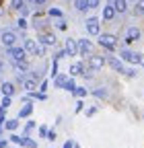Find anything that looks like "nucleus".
<instances>
[{"label":"nucleus","instance_id":"f257e3e1","mask_svg":"<svg viewBox=\"0 0 144 148\" xmlns=\"http://www.w3.org/2000/svg\"><path fill=\"white\" fill-rule=\"evenodd\" d=\"M99 43L107 49H113L117 45V37L115 35H109V33H99Z\"/></svg>","mask_w":144,"mask_h":148},{"label":"nucleus","instance_id":"f03ea898","mask_svg":"<svg viewBox=\"0 0 144 148\" xmlns=\"http://www.w3.org/2000/svg\"><path fill=\"white\" fill-rule=\"evenodd\" d=\"M8 56H10L14 62H21V60H25V49L23 47H10L8 49Z\"/></svg>","mask_w":144,"mask_h":148},{"label":"nucleus","instance_id":"7ed1b4c3","mask_svg":"<svg viewBox=\"0 0 144 148\" xmlns=\"http://www.w3.org/2000/svg\"><path fill=\"white\" fill-rule=\"evenodd\" d=\"M14 41H16V35H14L12 31H4V33H2V43H4L6 47H12Z\"/></svg>","mask_w":144,"mask_h":148},{"label":"nucleus","instance_id":"20e7f679","mask_svg":"<svg viewBox=\"0 0 144 148\" xmlns=\"http://www.w3.org/2000/svg\"><path fill=\"white\" fill-rule=\"evenodd\" d=\"M86 31L91 33V35H99L101 31H99V21L97 18H88L86 21Z\"/></svg>","mask_w":144,"mask_h":148},{"label":"nucleus","instance_id":"39448f33","mask_svg":"<svg viewBox=\"0 0 144 148\" xmlns=\"http://www.w3.org/2000/svg\"><path fill=\"white\" fill-rule=\"evenodd\" d=\"M121 58L128 60V62H132V64H138L140 62V53H136V51H123Z\"/></svg>","mask_w":144,"mask_h":148},{"label":"nucleus","instance_id":"423d86ee","mask_svg":"<svg viewBox=\"0 0 144 148\" xmlns=\"http://www.w3.org/2000/svg\"><path fill=\"white\" fill-rule=\"evenodd\" d=\"M25 51H29V53H41V49L37 47V43H35L33 39H27L25 41V47H23Z\"/></svg>","mask_w":144,"mask_h":148},{"label":"nucleus","instance_id":"0eeeda50","mask_svg":"<svg viewBox=\"0 0 144 148\" xmlns=\"http://www.w3.org/2000/svg\"><path fill=\"white\" fill-rule=\"evenodd\" d=\"M103 66H105V58H103V56H95V58H91V68L99 70Z\"/></svg>","mask_w":144,"mask_h":148},{"label":"nucleus","instance_id":"6e6552de","mask_svg":"<svg viewBox=\"0 0 144 148\" xmlns=\"http://www.w3.org/2000/svg\"><path fill=\"white\" fill-rule=\"evenodd\" d=\"M113 16H115V8H113V4H109V6H105V8H103V18H105V21H111Z\"/></svg>","mask_w":144,"mask_h":148},{"label":"nucleus","instance_id":"1a4fd4ad","mask_svg":"<svg viewBox=\"0 0 144 148\" xmlns=\"http://www.w3.org/2000/svg\"><path fill=\"white\" fill-rule=\"evenodd\" d=\"M66 51H68L70 56H74V53L78 51V47H76V41H74V39H66Z\"/></svg>","mask_w":144,"mask_h":148},{"label":"nucleus","instance_id":"9d476101","mask_svg":"<svg viewBox=\"0 0 144 148\" xmlns=\"http://www.w3.org/2000/svg\"><path fill=\"white\" fill-rule=\"evenodd\" d=\"M128 4H125V0H113V8H115V12H125L128 8H125Z\"/></svg>","mask_w":144,"mask_h":148},{"label":"nucleus","instance_id":"9b49d317","mask_svg":"<svg viewBox=\"0 0 144 148\" xmlns=\"http://www.w3.org/2000/svg\"><path fill=\"white\" fill-rule=\"evenodd\" d=\"M0 92H4V97H10L12 92H14V86H12L10 82H4L2 86H0Z\"/></svg>","mask_w":144,"mask_h":148},{"label":"nucleus","instance_id":"f8f14e48","mask_svg":"<svg viewBox=\"0 0 144 148\" xmlns=\"http://www.w3.org/2000/svg\"><path fill=\"white\" fill-rule=\"evenodd\" d=\"M138 37H140V29H136V27H132V29L128 31V39H125V41H128V43H132L134 39H138Z\"/></svg>","mask_w":144,"mask_h":148},{"label":"nucleus","instance_id":"ddd939ff","mask_svg":"<svg viewBox=\"0 0 144 148\" xmlns=\"http://www.w3.org/2000/svg\"><path fill=\"white\" fill-rule=\"evenodd\" d=\"M91 47H93V45L88 43L86 39H82V41L78 43V51H80V53H88V51H91Z\"/></svg>","mask_w":144,"mask_h":148},{"label":"nucleus","instance_id":"4468645a","mask_svg":"<svg viewBox=\"0 0 144 148\" xmlns=\"http://www.w3.org/2000/svg\"><path fill=\"white\" fill-rule=\"evenodd\" d=\"M41 41H43L45 45H53V43H56V37H53L51 33H43V35H41Z\"/></svg>","mask_w":144,"mask_h":148},{"label":"nucleus","instance_id":"2eb2a0df","mask_svg":"<svg viewBox=\"0 0 144 148\" xmlns=\"http://www.w3.org/2000/svg\"><path fill=\"white\" fill-rule=\"evenodd\" d=\"M82 72H84V68H82L80 64H72V68H70V74H72V76H80Z\"/></svg>","mask_w":144,"mask_h":148},{"label":"nucleus","instance_id":"dca6fc26","mask_svg":"<svg viewBox=\"0 0 144 148\" xmlns=\"http://www.w3.org/2000/svg\"><path fill=\"white\" fill-rule=\"evenodd\" d=\"M12 8H16V10H23L25 8V2H23V0H12Z\"/></svg>","mask_w":144,"mask_h":148},{"label":"nucleus","instance_id":"f3484780","mask_svg":"<svg viewBox=\"0 0 144 148\" xmlns=\"http://www.w3.org/2000/svg\"><path fill=\"white\" fill-rule=\"evenodd\" d=\"M25 88H27V90H35V80H33V78L25 80Z\"/></svg>","mask_w":144,"mask_h":148},{"label":"nucleus","instance_id":"a211bd4d","mask_svg":"<svg viewBox=\"0 0 144 148\" xmlns=\"http://www.w3.org/2000/svg\"><path fill=\"white\" fill-rule=\"evenodd\" d=\"M86 2V8H97L99 6V0H84Z\"/></svg>","mask_w":144,"mask_h":148},{"label":"nucleus","instance_id":"6ab92c4d","mask_svg":"<svg viewBox=\"0 0 144 148\" xmlns=\"http://www.w3.org/2000/svg\"><path fill=\"white\" fill-rule=\"evenodd\" d=\"M76 8L78 10H86V2L84 0H76Z\"/></svg>","mask_w":144,"mask_h":148},{"label":"nucleus","instance_id":"aec40b11","mask_svg":"<svg viewBox=\"0 0 144 148\" xmlns=\"http://www.w3.org/2000/svg\"><path fill=\"white\" fill-rule=\"evenodd\" d=\"M111 66H113L115 70H123V66H121V62H119V60H111Z\"/></svg>","mask_w":144,"mask_h":148},{"label":"nucleus","instance_id":"412c9836","mask_svg":"<svg viewBox=\"0 0 144 148\" xmlns=\"http://www.w3.org/2000/svg\"><path fill=\"white\" fill-rule=\"evenodd\" d=\"M6 127H8V130H16V119H10V121H6Z\"/></svg>","mask_w":144,"mask_h":148},{"label":"nucleus","instance_id":"4be33fe9","mask_svg":"<svg viewBox=\"0 0 144 148\" xmlns=\"http://www.w3.org/2000/svg\"><path fill=\"white\" fill-rule=\"evenodd\" d=\"M62 12L58 10V8H49V16H60Z\"/></svg>","mask_w":144,"mask_h":148},{"label":"nucleus","instance_id":"5701e85b","mask_svg":"<svg viewBox=\"0 0 144 148\" xmlns=\"http://www.w3.org/2000/svg\"><path fill=\"white\" fill-rule=\"evenodd\" d=\"M138 12L144 14V0H140V2H138Z\"/></svg>","mask_w":144,"mask_h":148},{"label":"nucleus","instance_id":"b1692460","mask_svg":"<svg viewBox=\"0 0 144 148\" xmlns=\"http://www.w3.org/2000/svg\"><path fill=\"white\" fill-rule=\"evenodd\" d=\"M74 90H76V95H78V97H82V95H86V90H84V88H74Z\"/></svg>","mask_w":144,"mask_h":148},{"label":"nucleus","instance_id":"393cba45","mask_svg":"<svg viewBox=\"0 0 144 148\" xmlns=\"http://www.w3.org/2000/svg\"><path fill=\"white\" fill-rule=\"evenodd\" d=\"M66 88H68V90H74V82L68 80V82H66Z\"/></svg>","mask_w":144,"mask_h":148},{"label":"nucleus","instance_id":"a878e982","mask_svg":"<svg viewBox=\"0 0 144 148\" xmlns=\"http://www.w3.org/2000/svg\"><path fill=\"white\" fill-rule=\"evenodd\" d=\"M29 113H31V107H25V109L21 111V115H29Z\"/></svg>","mask_w":144,"mask_h":148},{"label":"nucleus","instance_id":"bb28decb","mask_svg":"<svg viewBox=\"0 0 144 148\" xmlns=\"http://www.w3.org/2000/svg\"><path fill=\"white\" fill-rule=\"evenodd\" d=\"M19 27H21V29H25V27H27V21H25V18H21V21H19Z\"/></svg>","mask_w":144,"mask_h":148},{"label":"nucleus","instance_id":"cd10ccee","mask_svg":"<svg viewBox=\"0 0 144 148\" xmlns=\"http://www.w3.org/2000/svg\"><path fill=\"white\" fill-rule=\"evenodd\" d=\"M8 105H10V99H8V97H4V101H2V107H8Z\"/></svg>","mask_w":144,"mask_h":148},{"label":"nucleus","instance_id":"c85d7f7f","mask_svg":"<svg viewBox=\"0 0 144 148\" xmlns=\"http://www.w3.org/2000/svg\"><path fill=\"white\" fill-rule=\"evenodd\" d=\"M95 95H97V97H105V90L99 88V90H95Z\"/></svg>","mask_w":144,"mask_h":148},{"label":"nucleus","instance_id":"c756f323","mask_svg":"<svg viewBox=\"0 0 144 148\" xmlns=\"http://www.w3.org/2000/svg\"><path fill=\"white\" fill-rule=\"evenodd\" d=\"M31 2H35V4H39V6H41V4H45V2H47V0H31Z\"/></svg>","mask_w":144,"mask_h":148},{"label":"nucleus","instance_id":"7c9ffc66","mask_svg":"<svg viewBox=\"0 0 144 148\" xmlns=\"http://www.w3.org/2000/svg\"><path fill=\"white\" fill-rule=\"evenodd\" d=\"M138 64H142V66H144V53L140 56V62H138Z\"/></svg>","mask_w":144,"mask_h":148},{"label":"nucleus","instance_id":"2f4dec72","mask_svg":"<svg viewBox=\"0 0 144 148\" xmlns=\"http://www.w3.org/2000/svg\"><path fill=\"white\" fill-rule=\"evenodd\" d=\"M64 148H72V142H66V144H64Z\"/></svg>","mask_w":144,"mask_h":148},{"label":"nucleus","instance_id":"473e14b6","mask_svg":"<svg viewBox=\"0 0 144 148\" xmlns=\"http://www.w3.org/2000/svg\"><path fill=\"white\" fill-rule=\"evenodd\" d=\"M132 2H136V0H132Z\"/></svg>","mask_w":144,"mask_h":148}]
</instances>
